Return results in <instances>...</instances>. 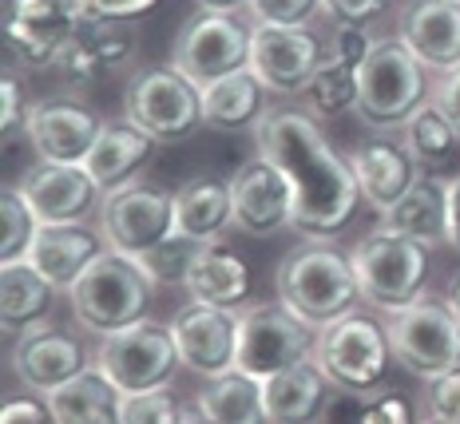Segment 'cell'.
I'll return each instance as SVG.
<instances>
[{
  "mask_svg": "<svg viewBox=\"0 0 460 424\" xmlns=\"http://www.w3.org/2000/svg\"><path fill=\"white\" fill-rule=\"evenodd\" d=\"M258 151L286 171L294 187V234L305 243H333L349 226L361 187L349 159L325 139L318 115L274 108L258 119Z\"/></svg>",
  "mask_w": 460,
  "mask_h": 424,
  "instance_id": "1",
  "label": "cell"
},
{
  "mask_svg": "<svg viewBox=\"0 0 460 424\" xmlns=\"http://www.w3.org/2000/svg\"><path fill=\"white\" fill-rule=\"evenodd\" d=\"M274 290L278 302L314 330L333 325L338 317L358 310L361 302L349 254L333 250L330 243H305L302 250L286 254L274 269Z\"/></svg>",
  "mask_w": 460,
  "mask_h": 424,
  "instance_id": "2",
  "label": "cell"
},
{
  "mask_svg": "<svg viewBox=\"0 0 460 424\" xmlns=\"http://www.w3.org/2000/svg\"><path fill=\"white\" fill-rule=\"evenodd\" d=\"M155 286L159 282L143 269L139 258L103 250L88 266V274L68 290L75 325H80L84 333H92L95 341L128 330V325H136L151 314Z\"/></svg>",
  "mask_w": 460,
  "mask_h": 424,
  "instance_id": "3",
  "label": "cell"
},
{
  "mask_svg": "<svg viewBox=\"0 0 460 424\" xmlns=\"http://www.w3.org/2000/svg\"><path fill=\"white\" fill-rule=\"evenodd\" d=\"M429 67L397 36H377L373 52L358 72V119L373 131L405 128L429 103Z\"/></svg>",
  "mask_w": 460,
  "mask_h": 424,
  "instance_id": "4",
  "label": "cell"
},
{
  "mask_svg": "<svg viewBox=\"0 0 460 424\" xmlns=\"http://www.w3.org/2000/svg\"><path fill=\"white\" fill-rule=\"evenodd\" d=\"M349 262H353V274H358L361 302L385 317L413 305L425 294L429 246L397 234V230H385V226L369 230L349 250Z\"/></svg>",
  "mask_w": 460,
  "mask_h": 424,
  "instance_id": "5",
  "label": "cell"
},
{
  "mask_svg": "<svg viewBox=\"0 0 460 424\" xmlns=\"http://www.w3.org/2000/svg\"><path fill=\"white\" fill-rule=\"evenodd\" d=\"M389 349L417 381H433L448 369H460V317L448 297L420 294L413 305L385 317Z\"/></svg>",
  "mask_w": 460,
  "mask_h": 424,
  "instance_id": "6",
  "label": "cell"
},
{
  "mask_svg": "<svg viewBox=\"0 0 460 424\" xmlns=\"http://www.w3.org/2000/svg\"><path fill=\"white\" fill-rule=\"evenodd\" d=\"M393 358L385 322L353 310L338 317L333 325L318 330L314 345V361L333 381V389L358 393V397H377L381 381H385V365Z\"/></svg>",
  "mask_w": 460,
  "mask_h": 424,
  "instance_id": "7",
  "label": "cell"
},
{
  "mask_svg": "<svg viewBox=\"0 0 460 424\" xmlns=\"http://www.w3.org/2000/svg\"><path fill=\"white\" fill-rule=\"evenodd\" d=\"M123 115L155 143H183L203 128V92L175 67H143L123 92Z\"/></svg>",
  "mask_w": 460,
  "mask_h": 424,
  "instance_id": "8",
  "label": "cell"
},
{
  "mask_svg": "<svg viewBox=\"0 0 460 424\" xmlns=\"http://www.w3.org/2000/svg\"><path fill=\"white\" fill-rule=\"evenodd\" d=\"M314 345H318V330L290 314L282 302H258L238 314V369L258 381H270L310 361Z\"/></svg>",
  "mask_w": 460,
  "mask_h": 424,
  "instance_id": "9",
  "label": "cell"
},
{
  "mask_svg": "<svg viewBox=\"0 0 460 424\" xmlns=\"http://www.w3.org/2000/svg\"><path fill=\"white\" fill-rule=\"evenodd\" d=\"M100 230L108 250L143 262L163 243L175 238V195L147 187V182H128L119 190H108L100 207Z\"/></svg>",
  "mask_w": 460,
  "mask_h": 424,
  "instance_id": "10",
  "label": "cell"
},
{
  "mask_svg": "<svg viewBox=\"0 0 460 424\" xmlns=\"http://www.w3.org/2000/svg\"><path fill=\"white\" fill-rule=\"evenodd\" d=\"M95 365L119 384L123 397H131V393H151L171 384L183 361H179V345L171 337V325L143 317L128 330L103 337L100 349H95Z\"/></svg>",
  "mask_w": 460,
  "mask_h": 424,
  "instance_id": "11",
  "label": "cell"
},
{
  "mask_svg": "<svg viewBox=\"0 0 460 424\" xmlns=\"http://www.w3.org/2000/svg\"><path fill=\"white\" fill-rule=\"evenodd\" d=\"M251 32L254 24H243L238 16L199 13L179 28L175 48H171V67L183 72L203 92L215 80L251 64Z\"/></svg>",
  "mask_w": 460,
  "mask_h": 424,
  "instance_id": "12",
  "label": "cell"
},
{
  "mask_svg": "<svg viewBox=\"0 0 460 424\" xmlns=\"http://www.w3.org/2000/svg\"><path fill=\"white\" fill-rule=\"evenodd\" d=\"M84 21L75 0H8L4 40L8 60L24 72H44L56 64L75 24Z\"/></svg>",
  "mask_w": 460,
  "mask_h": 424,
  "instance_id": "13",
  "label": "cell"
},
{
  "mask_svg": "<svg viewBox=\"0 0 460 424\" xmlns=\"http://www.w3.org/2000/svg\"><path fill=\"white\" fill-rule=\"evenodd\" d=\"M325 60L322 40L310 28H290V24H254L251 32V72L258 75L270 95H294L305 92L314 80L318 64Z\"/></svg>",
  "mask_w": 460,
  "mask_h": 424,
  "instance_id": "14",
  "label": "cell"
},
{
  "mask_svg": "<svg viewBox=\"0 0 460 424\" xmlns=\"http://www.w3.org/2000/svg\"><path fill=\"white\" fill-rule=\"evenodd\" d=\"M230 199H234V226L251 238H274L294 226V187L286 171L262 151L230 175Z\"/></svg>",
  "mask_w": 460,
  "mask_h": 424,
  "instance_id": "15",
  "label": "cell"
},
{
  "mask_svg": "<svg viewBox=\"0 0 460 424\" xmlns=\"http://www.w3.org/2000/svg\"><path fill=\"white\" fill-rule=\"evenodd\" d=\"M16 190L32 207L36 223L56 226V223H88L95 210L103 207V190L95 187L84 163H32L21 175Z\"/></svg>",
  "mask_w": 460,
  "mask_h": 424,
  "instance_id": "16",
  "label": "cell"
},
{
  "mask_svg": "<svg viewBox=\"0 0 460 424\" xmlns=\"http://www.w3.org/2000/svg\"><path fill=\"white\" fill-rule=\"evenodd\" d=\"M167 325L179 345V361L195 377L207 381V377H223V373L238 369V310L187 302Z\"/></svg>",
  "mask_w": 460,
  "mask_h": 424,
  "instance_id": "17",
  "label": "cell"
},
{
  "mask_svg": "<svg viewBox=\"0 0 460 424\" xmlns=\"http://www.w3.org/2000/svg\"><path fill=\"white\" fill-rule=\"evenodd\" d=\"M95 358H88L84 341L68 330L52 322H36L16 337L13 345V373L24 389H32L36 397H48L72 377H80Z\"/></svg>",
  "mask_w": 460,
  "mask_h": 424,
  "instance_id": "18",
  "label": "cell"
},
{
  "mask_svg": "<svg viewBox=\"0 0 460 424\" xmlns=\"http://www.w3.org/2000/svg\"><path fill=\"white\" fill-rule=\"evenodd\" d=\"M136 44H139L136 28H128L123 21H92V16H84L75 24V32L68 36V44L60 48L52 67L68 88H92L103 72L131 60Z\"/></svg>",
  "mask_w": 460,
  "mask_h": 424,
  "instance_id": "19",
  "label": "cell"
},
{
  "mask_svg": "<svg viewBox=\"0 0 460 424\" xmlns=\"http://www.w3.org/2000/svg\"><path fill=\"white\" fill-rule=\"evenodd\" d=\"M103 123L75 100H44L28 108L24 139L44 163H84Z\"/></svg>",
  "mask_w": 460,
  "mask_h": 424,
  "instance_id": "20",
  "label": "cell"
},
{
  "mask_svg": "<svg viewBox=\"0 0 460 424\" xmlns=\"http://www.w3.org/2000/svg\"><path fill=\"white\" fill-rule=\"evenodd\" d=\"M345 159H349L353 175H358L361 199H366L377 215L381 210H389L420 175V167L409 159V151L401 147V143H393L385 131L358 139Z\"/></svg>",
  "mask_w": 460,
  "mask_h": 424,
  "instance_id": "21",
  "label": "cell"
},
{
  "mask_svg": "<svg viewBox=\"0 0 460 424\" xmlns=\"http://www.w3.org/2000/svg\"><path fill=\"white\" fill-rule=\"evenodd\" d=\"M108 250L103 243V230L92 223H56L40 226L28 250V262H32L56 290H72L95 258Z\"/></svg>",
  "mask_w": 460,
  "mask_h": 424,
  "instance_id": "22",
  "label": "cell"
},
{
  "mask_svg": "<svg viewBox=\"0 0 460 424\" xmlns=\"http://www.w3.org/2000/svg\"><path fill=\"white\" fill-rule=\"evenodd\" d=\"M397 40L429 72H445L460 60V4L456 0H409L397 16Z\"/></svg>",
  "mask_w": 460,
  "mask_h": 424,
  "instance_id": "23",
  "label": "cell"
},
{
  "mask_svg": "<svg viewBox=\"0 0 460 424\" xmlns=\"http://www.w3.org/2000/svg\"><path fill=\"white\" fill-rule=\"evenodd\" d=\"M155 147L159 143L151 139L139 123H131L128 115H123V119H108L100 128L84 167H88V175L95 179V187L108 195V190H119V187H128V182H136V175L151 163V155H155Z\"/></svg>",
  "mask_w": 460,
  "mask_h": 424,
  "instance_id": "24",
  "label": "cell"
},
{
  "mask_svg": "<svg viewBox=\"0 0 460 424\" xmlns=\"http://www.w3.org/2000/svg\"><path fill=\"white\" fill-rule=\"evenodd\" d=\"M183 290L190 294V302H207L218 310H243L251 302V266L223 243H207L190 258Z\"/></svg>",
  "mask_w": 460,
  "mask_h": 424,
  "instance_id": "25",
  "label": "cell"
},
{
  "mask_svg": "<svg viewBox=\"0 0 460 424\" xmlns=\"http://www.w3.org/2000/svg\"><path fill=\"white\" fill-rule=\"evenodd\" d=\"M333 381L322 373L318 361H302L294 369L262 381L266 420L270 424H322V412L330 404Z\"/></svg>",
  "mask_w": 460,
  "mask_h": 424,
  "instance_id": "26",
  "label": "cell"
},
{
  "mask_svg": "<svg viewBox=\"0 0 460 424\" xmlns=\"http://www.w3.org/2000/svg\"><path fill=\"white\" fill-rule=\"evenodd\" d=\"M226 226H234L230 179L195 175L175 190V234L207 246V243H218Z\"/></svg>",
  "mask_w": 460,
  "mask_h": 424,
  "instance_id": "27",
  "label": "cell"
},
{
  "mask_svg": "<svg viewBox=\"0 0 460 424\" xmlns=\"http://www.w3.org/2000/svg\"><path fill=\"white\" fill-rule=\"evenodd\" d=\"M381 226L397 234L425 243L429 250L448 243V182L433 175H417V182L405 190L389 210H381Z\"/></svg>",
  "mask_w": 460,
  "mask_h": 424,
  "instance_id": "28",
  "label": "cell"
},
{
  "mask_svg": "<svg viewBox=\"0 0 460 424\" xmlns=\"http://www.w3.org/2000/svg\"><path fill=\"white\" fill-rule=\"evenodd\" d=\"M44 401L56 424H123V393L95 361Z\"/></svg>",
  "mask_w": 460,
  "mask_h": 424,
  "instance_id": "29",
  "label": "cell"
},
{
  "mask_svg": "<svg viewBox=\"0 0 460 424\" xmlns=\"http://www.w3.org/2000/svg\"><path fill=\"white\" fill-rule=\"evenodd\" d=\"M203 424H270L266 420L262 381L243 369H230L223 377H207L190 401Z\"/></svg>",
  "mask_w": 460,
  "mask_h": 424,
  "instance_id": "30",
  "label": "cell"
},
{
  "mask_svg": "<svg viewBox=\"0 0 460 424\" xmlns=\"http://www.w3.org/2000/svg\"><path fill=\"white\" fill-rule=\"evenodd\" d=\"M266 92L258 84V75L251 67L215 80L210 88H203V128L210 131H246L258 128V119L266 115Z\"/></svg>",
  "mask_w": 460,
  "mask_h": 424,
  "instance_id": "31",
  "label": "cell"
},
{
  "mask_svg": "<svg viewBox=\"0 0 460 424\" xmlns=\"http://www.w3.org/2000/svg\"><path fill=\"white\" fill-rule=\"evenodd\" d=\"M52 294H56V286L28 258H21V262H0V314H4L0 325H4V333L21 337L28 325L44 322Z\"/></svg>",
  "mask_w": 460,
  "mask_h": 424,
  "instance_id": "32",
  "label": "cell"
},
{
  "mask_svg": "<svg viewBox=\"0 0 460 424\" xmlns=\"http://www.w3.org/2000/svg\"><path fill=\"white\" fill-rule=\"evenodd\" d=\"M358 72L361 67L338 60V56L325 52V60L318 64L314 80L305 84V103H310V115L318 119H338V115L358 108Z\"/></svg>",
  "mask_w": 460,
  "mask_h": 424,
  "instance_id": "33",
  "label": "cell"
},
{
  "mask_svg": "<svg viewBox=\"0 0 460 424\" xmlns=\"http://www.w3.org/2000/svg\"><path fill=\"white\" fill-rule=\"evenodd\" d=\"M456 143H460V135L448 128V119L433 108V103H425V108L401 128V147L409 151V159H413L420 171L445 163L448 155H453Z\"/></svg>",
  "mask_w": 460,
  "mask_h": 424,
  "instance_id": "34",
  "label": "cell"
},
{
  "mask_svg": "<svg viewBox=\"0 0 460 424\" xmlns=\"http://www.w3.org/2000/svg\"><path fill=\"white\" fill-rule=\"evenodd\" d=\"M0 223H4V234H0V262H21V258H28L40 223H36L32 207H28L16 187H8L4 199H0Z\"/></svg>",
  "mask_w": 460,
  "mask_h": 424,
  "instance_id": "35",
  "label": "cell"
},
{
  "mask_svg": "<svg viewBox=\"0 0 460 424\" xmlns=\"http://www.w3.org/2000/svg\"><path fill=\"white\" fill-rule=\"evenodd\" d=\"M190 417H195V409L171 384L123 397V424H187Z\"/></svg>",
  "mask_w": 460,
  "mask_h": 424,
  "instance_id": "36",
  "label": "cell"
},
{
  "mask_svg": "<svg viewBox=\"0 0 460 424\" xmlns=\"http://www.w3.org/2000/svg\"><path fill=\"white\" fill-rule=\"evenodd\" d=\"M314 16H322V0H246V21L251 24L310 28Z\"/></svg>",
  "mask_w": 460,
  "mask_h": 424,
  "instance_id": "37",
  "label": "cell"
},
{
  "mask_svg": "<svg viewBox=\"0 0 460 424\" xmlns=\"http://www.w3.org/2000/svg\"><path fill=\"white\" fill-rule=\"evenodd\" d=\"M195 250H199V243H190V238L175 234L171 243H163L155 254L143 258V269H147V274L155 278L159 286L163 282H179V286H183V274H187L190 258H195Z\"/></svg>",
  "mask_w": 460,
  "mask_h": 424,
  "instance_id": "38",
  "label": "cell"
},
{
  "mask_svg": "<svg viewBox=\"0 0 460 424\" xmlns=\"http://www.w3.org/2000/svg\"><path fill=\"white\" fill-rule=\"evenodd\" d=\"M385 13V0H322V16L333 28H369Z\"/></svg>",
  "mask_w": 460,
  "mask_h": 424,
  "instance_id": "39",
  "label": "cell"
},
{
  "mask_svg": "<svg viewBox=\"0 0 460 424\" xmlns=\"http://www.w3.org/2000/svg\"><path fill=\"white\" fill-rule=\"evenodd\" d=\"M429 103H433L448 119V128L460 135V60L453 67H445V72H437L433 88H429Z\"/></svg>",
  "mask_w": 460,
  "mask_h": 424,
  "instance_id": "40",
  "label": "cell"
},
{
  "mask_svg": "<svg viewBox=\"0 0 460 424\" xmlns=\"http://www.w3.org/2000/svg\"><path fill=\"white\" fill-rule=\"evenodd\" d=\"M358 424H417L413 401L401 397V393H377V397L366 401V412H361Z\"/></svg>",
  "mask_w": 460,
  "mask_h": 424,
  "instance_id": "41",
  "label": "cell"
},
{
  "mask_svg": "<svg viewBox=\"0 0 460 424\" xmlns=\"http://www.w3.org/2000/svg\"><path fill=\"white\" fill-rule=\"evenodd\" d=\"M425 401H429V412L460 424V369H448L440 377L425 381Z\"/></svg>",
  "mask_w": 460,
  "mask_h": 424,
  "instance_id": "42",
  "label": "cell"
},
{
  "mask_svg": "<svg viewBox=\"0 0 460 424\" xmlns=\"http://www.w3.org/2000/svg\"><path fill=\"white\" fill-rule=\"evenodd\" d=\"M75 4L92 21H136V16L151 13L159 0H75Z\"/></svg>",
  "mask_w": 460,
  "mask_h": 424,
  "instance_id": "43",
  "label": "cell"
},
{
  "mask_svg": "<svg viewBox=\"0 0 460 424\" xmlns=\"http://www.w3.org/2000/svg\"><path fill=\"white\" fill-rule=\"evenodd\" d=\"M28 108H32V103H24L21 80H16V75H4V80H0V128H4V135L24 131Z\"/></svg>",
  "mask_w": 460,
  "mask_h": 424,
  "instance_id": "44",
  "label": "cell"
},
{
  "mask_svg": "<svg viewBox=\"0 0 460 424\" xmlns=\"http://www.w3.org/2000/svg\"><path fill=\"white\" fill-rule=\"evenodd\" d=\"M0 424H56V417H52V409H48V401L13 397L0 409Z\"/></svg>",
  "mask_w": 460,
  "mask_h": 424,
  "instance_id": "45",
  "label": "cell"
},
{
  "mask_svg": "<svg viewBox=\"0 0 460 424\" xmlns=\"http://www.w3.org/2000/svg\"><path fill=\"white\" fill-rule=\"evenodd\" d=\"M448 246L460 254V175L448 182Z\"/></svg>",
  "mask_w": 460,
  "mask_h": 424,
  "instance_id": "46",
  "label": "cell"
},
{
  "mask_svg": "<svg viewBox=\"0 0 460 424\" xmlns=\"http://www.w3.org/2000/svg\"><path fill=\"white\" fill-rule=\"evenodd\" d=\"M199 13H223V16H238L246 13V0H195Z\"/></svg>",
  "mask_w": 460,
  "mask_h": 424,
  "instance_id": "47",
  "label": "cell"
},
{
  "mask_svg": "<svg viewBox=\"0 0 460 424\" xmlns=\"http://www.w3.org/2000/svg\"><path fill=\"white\" fill-rule=\"evenodd\" d=\"M448 302H453V310L460 317V274H453V282H448Z\"/></svg>",
  "mask_w": 460,
  "mask_h": 424,
  "instance_id": "48",
  "label": "cell"
},
{
  "mask_svg": "<svg viewBox=\"0 0 460 424\" xmlns=\"http://www.w3.org/2000/svg\"><path fill=\"white\" fill-rule=\"evenodd\" d=\"M417 424H456V420H448V417H437V412H429L425 420H417Z\"/></svg>",
  "mask_w": 460,
  "mask_h": 424,
  "instance_id": "49",
  "label": "cell"
},
{
  "mask_svg": "<svg viewBox=\"0 0 460 424\" xmlns=\"http://www.w3.org/2000/svg\"><path fill=\"white\" fill-rule=\"evenodd\" d=\"M187 424H203V420H199V417H190V420H187Z\"/></svg>",
  "mask_w": 460,
  "mask_h": 424,
  "instance_id": "50",
  "label": "cell"
},
{
  "mask_svg": "<svg viewBox=\"0 0 460 424\" xmlns=\"http://www.w3.org/2000/svg\"><path fill=\"white\" fill-rule=\"evenodd\" d=\"M456 4H460V0H456Z\"/></svg>",
  "mask_w": 460,
  "mask_h": 424,
  "instance_id": "51",
  "label": "cell"
}]
</instances>
